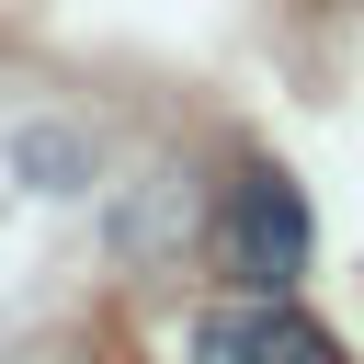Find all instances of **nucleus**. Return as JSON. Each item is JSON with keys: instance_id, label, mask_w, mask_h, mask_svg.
<instances>
[{"instance_id": "obj_1", "label": "nucleus", "mask_w": 364, "mask_h": 364, "mask_svg": "<svg viewBox=\"0 0 364 364\" xmlns=\"http://www.w3.org/2000/svg\"><path fill=\"white\" fill-rule=\"evenodd\" d=\"M307 193H296V171H273V159H250L239 182H228V205H216V228H205V262H216V284L228 296H296V273H307Z\"/></svg>"}, {"instance_id": "obj_2", "label": "nucleus", "mask_w": 364, "mask_h": 364, "mask_svg": "<svg viewBox=\"0 0 364 364\" xmlns=\"http://www.w3.org/2000/svg\"><path fill=\"white\" fill-rule=\"evenodd\" d=\"M182 364H341V341L296 296H216L182 330Z\"/></svg>"}]
</instances>
